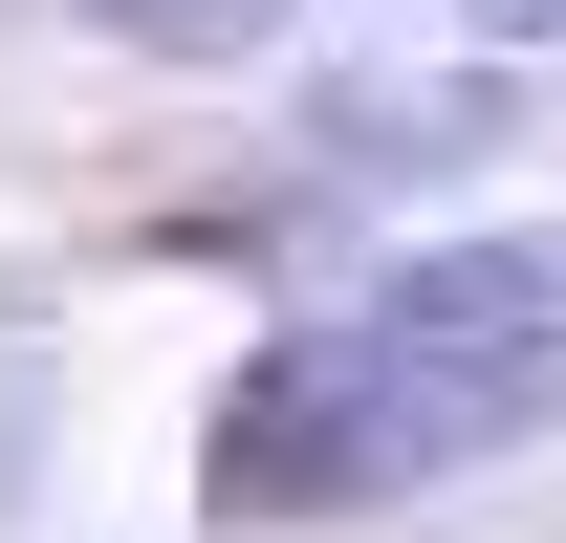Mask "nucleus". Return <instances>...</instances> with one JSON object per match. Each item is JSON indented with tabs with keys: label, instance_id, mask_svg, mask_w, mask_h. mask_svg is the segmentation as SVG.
Listing matches in <instances>:
<instances>
[{
	"label": "nucleus",
	"instance_id": "obj_1",
	"mask_svg": "<svg viewBox=\"0 0 566 543\" xmlns=\"http://www.w3.org/2000/svg\"><path fill=\"white\" fill-rule=\"evenodd\" d=\"M566 435V239H436V262L305 305L218 392V522H370L415 478L545 457Z\"/></svg>",
	"mask_w": 566,
	"mask_h": 543
},
{
	"label": "nucleus",
	"instance_id": "obj_2",
	"mask_svg": "<svg viewBox=\"0 0 566 543\" xmlns=\"http://www.w3.org/2000/svg\"><path fill=\"white\" fill-rule=\"evenodd\" d=\"M109 44H153V66H240V44H283V0H87Z\"/></svg>",
	"mask_w": 566,
	"mask_h": 543
},
{
	"label": "nucleus",
	"instance_id": "obj_3",
	"mask_svg": "<svg viewBox=\"0 0 566 543\" xmlns=\"http://www.w3.org/2000/svg\"><path fill=\"white\" fill-rule=\"evenodd\" d=\"M480 22H501V44H566V0H480Z\"/></svg>",
	"mask_w": 566,
	"mask_h": 543
}]
</instances>
